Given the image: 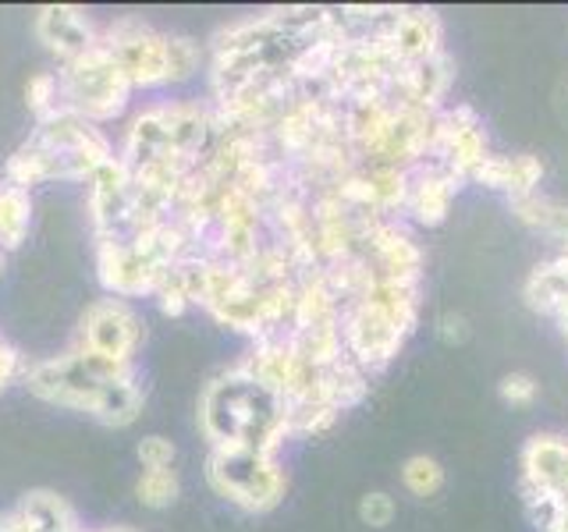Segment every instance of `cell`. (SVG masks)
<instances>
[{
    "mask_svg": "<svg viewBox=\"0 0 568 532\" xmlns=\"http://www.w3.org/2000/svg\"><path fill=\"white\" fill-rule=\"evenodd\" d=\"M26 387L40 401L75 408L103 426H132L146 405L135 366H111L79 348L29 366Z\"/></svg>",
    "mask_w": 568,
    "mask_h": 532,
    "instance_id": "1",
    "label": "cell"
},
{
    "mask_svg": "<svg viewBox=\"0 0 568 532\" xmlns=\"http://www.w3.org/2000/svg\"><path fill=\"white\" fill-rule=\"evenodd\" d=\"M200 430L210 448H248L263 454H277L292 437L281 398L239 366L206 383L200 398Z\"/></svg>",
    "mask_w": 568,
    "mask_h": 532,
    "instance_id": "2",
    "label": "cell"
},
{
    "mask_svg": "<svg viewBox=\"0 0 568 532\" xmlns=\"http://www.w3.org/2000/svg\"><path fill=\"white\" fill-rule=\"evenodd\" d=\"M114 150L100 124L71 111H58L36 121L29 139L4 164V182L11 185H47V182H89L103 164H111Z\"/></svg>",
    "mask_w": 568,
    "mask_h": 532,
    "instance_id": "3",
    "label": "cell"
},
{
    "mask_svg": "<svg viewBox=\"0 0 568 532\" xmlns=\"http://www.w3.org/2000/svg\"><path fill=\"white\" fill-rule=\"evenodd\" d=\"M419 288L423 277H381L373 288L342 309V337L345 355L363 366L369 377L384 369L390 359H398L408 334L419 319Z\"/></svg>",
    "mask_w": 568,
    "mask_h": 532,
    "instance_id": "4",
    "label": "cell"
},
{
    "mask_svg": "<svg viewBox=\"0 0 568 532\" xmlns=\"http://www.w3.org/2000/svg\"><path fill=\"white\" fill-rule=\"evenodd\" d=\"M206 479L213 493L248 514L274 511L288 490V472H284L277 454L248 448H210Z\"/></svg>",
    "mask_w": 568,
    "mask_h": 532,
    "instance_id": "5",
    "label": "cell"
},
{
    "mask_svg": "<svg viewBox=\"0 0 568 532\" xmlns=\"http://www.w3.org/2000/svg\"><path fill=\"white\" fill-rule=\"evenodd\" d=\"M58 79H61L64 111L79 114L93 124L118 117L132 96V82L124 79V71L118 68L111 53L103 50V43H97L85 58L61 64Z\"/></svg>",
    "mask_w": 568,
    "mask_h": 532,
    "instance_id": "6",
    "label": "cell"
},
{
    "mask_svg": "<svg viewBox=\"0 0 568 532\" xmlns=\"http://www.w3.org/2000/svg\"><path fill=\"white\" fill-rule=\"evenodd\" d=\"M100 43L118 61V68L124 71V79L132 82V89H153V85L174 82L171 75L174 35L156 32L146 22H135V18H121V22L106 25L100 32Z\"/></svg>",
    "mask_w": 568,
    "mask_h": 532,
    "instance_id": "7",
    "label": "cell"
},
{
    "mask_svg": "<svg viewBox=\"0 0 568 532\" xmlns=\"http://www.w3.org/2000/svg\"><path fill=\"white\" fill-rule=\"evenodd\" d=\"M142 345V316L124 298H100L82 313L79 351L97 355L111 366H132Z\"/></svg>",
    "mask_w": 568,
    "mask_h": 532,
    "instance_id": "8",
    "label": "cell"
},
{
    "mask_svg": "<svg viewBox=\"0 0 568 532\" xmlns=\"http://www.w3.org/2000/svg\"><path fill=\"white\" fill-rule=\"evenodd\" d=\"M490 156L484 121L473 106H440L434 114V139H430V160L455 171L462 182H469L473 171Z\"/></svg>",
    "mask_w": 568,
    "mask_h": 532,
    "instance_id": "9",
    "label": "cell"
},
{
    "mask_svg": "<svg viewBox=\"0 0 568 532\" xmlns=\"http://www.w3.org/2000/svg\"><path fill=\"white\" fill-rule=\"evenodd\" d=\"M36 35L40 43L58 58L61 64H71L85 58L100 43V29L89 22V14L75 4H47L36 14Z\"/></svg>",
    "mask_w": 568,
    "mask_h": 532,
    "instance_id": "10",
    "label": "cell"
},
{
    "mask_svg": "<svg viewBox=\"0 0 568 532\" xmlns=\"http://www.w3.org/2000/svg\"><path fill=\"white\" fill-rule=\"evenodd\" d=\"M440 14L430 8H395L390 22L384 25V40L398 64H416L440 53Z\"/></svg>",
    "mask_w": 568,
    "mask_h": 532,
    "instance_id": "11",
    "label": "cell"
},
{
    "mask_svg": "<svg viewBox=\"0 0 568 532\" xmlns=\"http://www.w3.org/2000/svg\"><path fill=\"white\" fill-rule=\"evenodd\" d=\"M458 188H462V177L455 171H448L444 164H434V160H426V164L408 171V203H405V209L413 213L416 224L437 227V224H444V217H448L452 200H455Z\"/></svg>",
    "mask_w": 568,
    "mask_h": 532,
    "instance_id": "12",
    "label": "cell"
},
{
    "mask_svg": "<svg viewBox=\"0 0 568 532\" xmlns=\"http://www.w3.org/2000/svg\"><path fill=\"white\" fill-rule=\"evenodd\" d=\"M544 177V160L532 153H515V156H487L484 164L473 171V182L487 185L494 192H505L508 200H523L532 195Z\"/></svg>",
    "mask_w": 568,
    "mask_h": 532,
    "instance_id": "13",
    "label": "cell"
},
{
    "mask_svg": "<svg viewBox=\"0 0 568 532\" xmlns=\"http://www.w3.org/2000/svg\"><path fill=\"white\" fill-rule=\"evenodd\" d=\"M523 479L547 490L568 493V437L537 433L523 448Z\"/></svg>",
    "mask_w": 568,
    "mask_h": 532,
    "instance_id": "14",
    "label": "cell"
},
{
    "mask_svg": "<svg viewBox=\"0 0 568 532\" xmlns=\"http://www.w3.org/2000/svg\"><path fill=\"white\" fill-rule=\"evenodd\" d=\"M523 298L532 313L558 319L568 306V256L558 253L555 259H544L532 266V274L523 288Z\"/></svg>",
    "mask_w": 568,
    "mask_h": 532,
    "instance_id": "15",
    "label": "cell"
},
{
    "mask_svg": "<svg viewBox=\"0 0 568 532\" xmlns=\"http://www.w3.org/2000/svg\"><path fill=\"white\" fill-rule=\"evenodd\" d=\"M14 519L22 532H85L79 529V519L64 497L53 490H32L22 497V504L14 508Z\"/></svg>",
    "mask_w": 568,
    "mask_h": 532,
    "instance_id": "16",
    "label": "cell"
},
{
    "mask_svg": "<svg viewBox=\"0 0 568 532\" xmlns=\"http://www.w3.org/2000/svg\"><path fill=\"white\" fill-rule=\"evenodd\" d=\"M32 227V195L22 185L0 182V270H4L8 256L22 248Z\"/></svg>",
    "mask_w": 568,
    "mask_h": 532,
    "instance_id": "17",
    "label": "cell"
},
{
    "mask_svg": "<svg viewBox=\"0 0 568 532\" xmlns=\"http://www.w3.org/2000/svg\"><path fill=\"white\" fill-rule=\"evenodd\" d=\"M515 221H523L526 227L540 231L550 242H558V248L568 256V206L558 200H547V195L532 192L523 200H511Z\"/></svg>",
    "mask_w": 568,
    "mask_h": 532,
    "instance_id": "18",
    "label": "cell"
},
{
    "mask_svg": "<svg viewBox=\"0 0 568 532\" xmlns=\"http://www.w3.org/2000/svg\"><path fill=\"white\" fill-rule=\"evenodd\" d=\"M369 195H373V213L390 217V213L405 209L408 203V171L390 167V164H363Z\"/></svg>",
    "mask_w": 568,
    "mask_h": 532,
    "instance_id": "19",
    "label": "cell"
},
{
    "mask_svg": "<svg viewBox=\"0 0 568 532\" xmlns=\"http://www.w3.org/2000/svg\"><path fill=\"white\" fill-rule=\"evenodd\" d=\"M178 490H182V483H178V469H142L139 483H135L139 501L153 511L171 508L178 501Z\"/></svg>",
    "mask_w": 568,
    "mask_h": 532,
    "instance_id": "20",
    "label": "cell"
},
{
    "mask_svg": "<svg viewBox=\"0 0 568 532\" xmlns=\"http://www.w3.org/2000/svg\"><path fill=\"white\" fill-rule=\"evenodd\" d=\"M26 106L36 114V121H43V117H50V114L64 111L58 71H36V75L26 82Z\"/></svg>",
    "mask_w": 568,
    "mask_h": 532,
    "instance_id": "21",
    "label": "cell"
},
{
    "mask_svg": "<svg viewBox=\"0 0 568 532\" xmlns=\"http://www.w3.org/2000/svg\"><path fill=\"white\" fill-rule=\"evenodd\" d=\"M402 483L416 497H434L444 487V466L430 454H413V458H405V466H402Z\"/></svg>",
    "mask_w": 568,
    "mask_h": 532,
    "instance_id": "22",
    "label": "cell"
},
{
    "mask_svg": "<svg viewBox=\"0 0 568 532\" xmlns=\"http://www.w3.org/2000/svg\"><path fill=\"white\" fill-rule=\"evenodd\" d=\"M395 514H398V504H395V497L384 493V490H369L359 497V522L369 525V529H384L395 522Z\"/></svg>",
    "mask_w": 568,
    "mask_h": 532,
    "instance_id": "23",
    "label": "cell"
},
{
    "mask_svg": "<svg viewBox=\"0 0 568 532\" xmlns=\"http://www.w3.org/2000/svg\"><path fill=\"white\" fill-rule=\"evenodd\" d=\"M139 466L142 469H174V443L168 437H160V433H150V437H142L139 440Z\"/></svg>",
    "mask_w": 568,
    "mask_h": 532,
    "instance_id": "24",
    "label": "cell"
},
{
    "mask_svg": "<svg viewBox=\"0 0 568 532\" xmlns=\"http://www.w3.org/2000/svg\"><path fill=\"white\" fill-rule=\"evenodd\" d=\"M497 390H501V398L515 408H526L537 401L540 387L537 380L529 377V372H508V377H501V383H497Z\"/></svg>",
    "mask_w": 568,
    "mask_h": 532,
    "instance_id": "25",
    "label": "cell"
},
{
    "mask_svg": "<svg viewBox=\"0 0 568 532\" xmlns=\"http://www.w3.org/2000/svg\"><path fill=\"white\" fill-rule=\"evenodd\" d=\"M437 334H440V341H448V345H462L469 337V319L462 316V313H444L437 319Z\"/></svg>",
    "mask_w": 568,
    "mask_h": 532,
    "instance_id": "26",
    "label": "cell"
},
{
    "mask_svg": "<svg viewBox=\"0 0 568 532\" xmlns=\"http://www.w3.org/2000/svg\"><path fill=\"white\" fill-rule=\"evenodd\" d=\"M18 372H22V359H18V351L8 341H0V395L14 383Z\"/></svg>",
    "mask_w": 568,
    "mask_h": 532,
    "instance_id": "27",
    "label": "cell"
},
{
    "mask_svg": "<svg viewBox=\"0 0 568 532\" xmlns=\"http://www.w3.org/2000/svg\"><path fill=\"white\" fill-rule=\"evenodd\" d=\"M547 532H568V493L561 497V504H558V514H555V522H550Z\"/></svg>",
    "mask_w": 568,
    "mask_h": 532,
    "instance_id": "28",
    "label": "cell"
},
{
    "mask_svg": "<svg viewBox=\"0 0 568 532\" xmlns=\"http://www.w3.org/2000/svg\"><path fill=\"white\" fill-rule=\"evenodd\" d=\"M0 532H22V525H18V519H14V511L0 514Z\"/></svg>",
    "mask_w": 568,
    "mask_h": 532,
    "instance_id": "29",
    "label": "cell"
},
{
    "mask_svg": "<svg viewBox=\"0 0 568 532\" xmlns=\"http://www.w3.org/2000/svg\"><path fill=\"white\" fill-rule=\"evenodd\" d=\"M89 532H135L132 525H103V529H89Z\"/></svg>",
    "mask_w": 568,
    "mask_h": 532,
    "instance_id": "30",
    "label": "cell"
}]
</instances>
